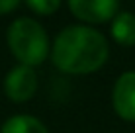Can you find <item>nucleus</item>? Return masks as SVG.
<instances>
[{
    "instance_id": "nucleus-9",
    "label": "nucleus",
    "mask_w": 135,
    "mask_h": 133,
    "mask_svg": "<svg viewBox=\"0 0 135 133\" xmlns=\"http://www.w3.org/2000/svg\"><path fill=\"white\" fill-rule=\"evenodd\" d=\"M20 6L18 0H0V14H8Z\"/></svg>"
},
{
    "instance_id": "nucleus-8",
    "label": "nucleus",
    "mask_w": 135,
    "mask_h": 133,
    "mask_svg": "<svg viewBox=\"0 0 135 133\" xmlns=\"http://www.w3.org/2000/svg\"><path fill=\"white\" fill-rule=\"evenodd\" d=\"M61 4L57 0H30L27 2V8H31L35 14H41V16H49L53 14Z\"/></svg>"
},
{
    "instance_id": "nucleus-7",
    "label": "nucleus",
    "mask_w": 135,
    "mask_h": 133,
    "mask_svg": "<svg viewBox=\"0 0 135 133\" xmlns=\"http://www.w3.org/2000/svg\"><path fill=\"white\" fill-rule=\"evenodd\" d=\"M0 133H49V131L33 116H14L4 121Z\"/></svg>"
},
{
    "instance_id": "nucleus-5",
    "label": "nucleus",
    "mask_w": 135,
    "mask_h": 133,
    "mask_svg": "<svg viewBox=\"0 0 135 133\" xmlns=\"http://www.w3.org/2000/svg\"><path fill=\"white\" fill-rule=\"evenodd\" d=\"M114 110L122 120L135 121V71L123 72L114 86Z\"/></svg>"
},
{
    "instance_id": "nucleus-1",
    "label": "nucleus",
    "mask_w": 135,
    "mask_h": 133,
    "mask_svg": "<svg viewBox=\"0 0 135 133\" xmlns=\"http://www.w3.org/2000/svg\"><path fill=\"white\" fill-rule=\"evenodd\" d=\"M108 41L96 29L71 26L59 33L53 43V63L69 75L94 72L108 61Z\"/></svg>"
},
{
    "instance_id": "nucleus-3",
    "label": "nucleus",
    "mask_w": 135,
    "mask_h": 133,
    "mask_svg": "<svg viewBox=\"0 0 135 133\" xmlns=\"http://www.w3.org/2000/svg\"><path fill=\"white\" fill-rule=\"evenodd\" d=\"M37 90V75L31 67L18 65L4 78V92L12 102H27Z\"/></svg>"
},
{
    "instance_id": "nucleus-4",
    "label": "nucleus",
    "mask_w": 135,
    "mask_h": 133,
    "mask_svg": "<svg viewBox=\"0 0 135 133\" xmlns=\"http://www.w3.org/2000/svg\"><path fill=\"white\" fill-rule=\"evenodd\" d=\"M69 8L78 20L90 22V24L108 22L119 10L118 2L114 0H71Z\"/></svg>"
},
{
    "instance_id": "nucleus-2",
    "label": "nucleus",
    "mask_w": 135,
    "mask_h": 133,
    "mask_svg": "<svg viewBox=\"0 0 135 133\" xmlns=\"http://www.w3.org/2000/svg\"><path fill=\"white\" fill-rule=\"evenodd\" d=\"M8 47L12 55L26 67H35L45 61L49 53V39L45 29L31 18H18L8 27Z\"/></svg>"
},
{
    "instance_id": "nucleus-6",
    "label": "nucleus",
    "mask_w": 135,
    "mask_h": 133,
    "mask_svg": "<svg viewBox=\"0 0 135 133\" xmlns=\"http://www.w3.org/2000/svg\"><path fill=\"white\" fill-rule=\"evenodd\" d=\"M112 35L119 45H135V16L131 12H118L114 16Z\"/></svg>"
}]
</instances>
